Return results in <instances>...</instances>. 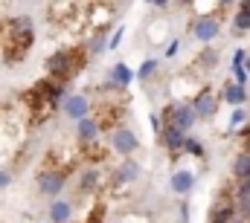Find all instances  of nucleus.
<instances>
[{
	"label": "nucleus",
	"mask_w": 250,
	"mask_h": 223,
	"mask_svg": "<svg viewBox=\"0 0 250 223\" xmlns=\"http://www.w3.org/2000/svg\"><path fill=\"white\" fill-rule=\"evenodd\" d=\"M131 81H134V70H131L128 64L120 61V64H114V67H111V87H123V90H125Z\"/></svg>",
	"instance_id": "16"
},
{
	"label": "nucleus",
	"mask_w": 250,
	"mask_h": 223,
	"mask_svg": "<svg viewBox=\"0 0 250 223\" xmlns=\"http://www.w3.org/2000/svg\"><path fill=\"white\" fill-rule=\"evenodd\" d=\"M140 174H143L140 163H134L131 157H125V163L114 171V180H117V183H137V180H140Z\"/></svg>",
	"instance_id": "14"
},
{
	"label": "nucleus",
	"mask_w": 250,
	"mask_h": 223,
	"mask_svg": "<svg viewBox=\"0 0 250 223\" xmlns=\"http://www.w3.org/2000/svg\"><path fill=\"white\" fill-rule=\"evenodd\" d=\"M105 50H108V29H96L87 44V56H102Z\"/></svg>",
	"instance_id": "18"
},
{
	"label": "nucleus",
	"mask_w": 250,
	"mask_h": 223,
	"mask_svg": "<svg viewBox=\"0 0 250 223\" xmlns=\"http://www.w3.org/2000/svg\"><path fill=\"white\" fill-rule=\"evenodd\" d=\"M108 145H111V151L114 154H120V157H134L137 154V148H140V136H137V130H131V128H114L111 130V136H108Z\"/></svg>",
	"instance_id": "4"
},
{
	"label": "nucleus",
	"mask_w": 250,
	"mask_h": 223,
	"mask_svg": "<svg viewBox=\"0 0 250 223\" xmlns=\"http://www.w3.org/2000/svg\"><path fill=\"white\" fill-rule=\"evenodd\" d=\"M169 186H172L175 194H187V191H192V186H195V174H192L189 168H178V171L172 174Z\"/></svg>",
	"instance_id": "13"
},
{
	"label": "nucleus",
	"mask_w": 250,
	"mask_h": 223,
	"mask_svg": "<svg viewBox=\"0 0 250 223\" xmlns=\"http://www.w3.org/2000/svg\"><path fill=\"white\" fill-rule=\"evenodd\" d=\"M198 64L207 67V70H212V67L218 64V50H212L209 44H204V50H201V56H198Z\"/></svg>",
	"instance_id": "22"
},
{
	"label": "nucleus",
	"mask_w": 250,
	"mask_h": 223,
	"mask_svg": "<svg viewBox=\"0 0 250 223\" xmlns=\"http://www.w3.org/2000/svg\"><path fill=\"white\" fill-rule=\"evenodd\" d=\"M160 70V61L157 58H146L143 64H140V70L134 73V78H140V81H148V78H154V73Z\"/></svg>",
	"instance_id": "20"
},
{
	"label": "nucleus",
	"mask_w": 250,
	"mask_h": 223,
	"mask_svg": "<svg viewBox=\"0 0 250 223\" xmlns=\"http://www.w3.org/2000/svg\"><path fill=\"white\" fill-rule=\"evenodd\" d=\"M181 151L189 154V157H198V160H201V157H204V142L187 133V139H184V148H181Z\"/></svg>",
	"instance_id": "23"
},
{
	"label": "nucleus",
	"mask_w": 250,
	"mask_h": 223,
	"mask_svg": "<svg viewBox=\"0 0 250 223\" xmlns=\"http://www.w3.org/2000/svg\"><path fill=\"white\" fill-rule=\"evenodd\" d=\"M178 53H181V41L175 38V41H172V44L166 47V53H163V56H166V58H175V56H178Z\"/></svg>",
	"instance_id": "27"
},
{
	"label": "nucleus",
	"mask_w": 250,
	"mask_h": 223,
	"mask_svg": "<svg viewBox=\"0 0 250 223\" xmlns=\"http://www.w3.org/2000/svg\"><path fill=\"white\" fill-rule=\"evenodd\" d=\"M64 186H67V174L59 171V168H44V171L38 174V191H41V194H47V197L62 194Z\"/></svg>",
	"instance_id": "6"
},
{
	"label": "nucleus",
	"mask_w": 250,
	"mask_h": 223,
	"mask_svg": "<svg viewBox=\"0 0 250 223\" xmlns=\"http://www.w3.org/2000/svg\"><path fill=\"white\" fill-rule=\"evenodd\" d=\"M82 64H84V56H79V50H59V53H53L47 58V73H50L53 81L67 84Z\"/></svg>",
	"instance_id": "2"
},
{
	"label": "nucleus",
	"mask_w": 250,
	"mask_h": 223,
	"mask_svg": "<svg viewBox=\"0 0 250 223\" xmlns=\"http://www.w3.org/2000/svg\"><path fill=\"white\" fill-rule=\"evenodd\" d=\"M218 105H221V99L215 93H209V90H198L195 99H192V111L198 116V122L201 119H212L218 113Z\"/></svg>",
	"instance_id": "7"
},
{
	"label": "nucleus",
	"mask_w": 250,
	"mask_h": 223,
	"mask_svg": "<svg viewBox=\"0 0 250 223\" xmlns=\"http://www.w3.org/2000/svg\"><path fill=\"white\" fill-rule=\"evenodd\" d=\"M218 32H221V20H218L215 15L201 12V15L192 20V38H198L201 44H212V41L218 38Z\"/></svg>",
	"instance_id": "5"
},
{
	"label": "nucleus",
	"mask_w": 250,
	"mask_h": 223,
	"mask_svg": "<svg viewBox=\"0 0 250 223\" xmlns=\"http://www.w3.org/2000/svg\"><path fill=\"white\" fill-rule=\"evenodd\" d=\"M157 139H160V145H163V148H166L169 154H178V151L184 148L187 130H181V128H175V125H166V122H163V128H160Z\"/></svg>",
	"instance_id": "9"
},
{
	"label": "nucleus",
	"mask_w": 250,
	"mask_h": 223,
	"mask_svg": "<svg viewBox=\"0 0 250 223\" xmlns=\"http://www.w3.org/2000/svg\"><path fill=\"white\" fill-rule=\"evenodd\" d=\"M233 32H236V35H248L250 32V15L242 9V6H239L236 15H233Z\"/></svg>",
	"instance_id": "21"
},
{
	"label": "nucleus",
	"mask_w": 250,
	"mask_h": 223,
	"mask_svg": "<svg viewBox=\"0 0 250 223\" xmlns=\"http://www.w3.org/2000/svg\"><path fill=\"white\" fill-rule=\"evenodd\" d=\"M62 111H64L67 119L79 122L82 116H90V99H87L84 93H73V96H67L62 102Z\"/></svg>",
	"instance_id": "8"
},
{
	"label": "nucleus",
	"mask_w": 250,
	"mask_h": 223,
	"mask_svg": "<svg viewBox=\"0 0 250 223\" xmlns=\"http://www.w3.org/2000/svg\"><path fill=\"white\" fill-rule=\"evenodd\" d=\"M224 105H230V108H242L245 102H248V87L245 84H236V81H224V87H221V96H218Z\"/></svg>",
	"instance_id": "10"
},
{
	"label": "nucleus",
	"mask_w": 250,
	"mask_h": 223,
	"mask_svg": "<svg viewBox=\"0 0 250 223\" xmlns=\"http://www.w3.org/2000/svg\"><path fill=\"white\" fill-rule=\"evenodd\" d=\"M99 183H102V171L99 168H84L82 177H79V191L82 194H90V191L99 188Z\"/></svg>",
	"instance_id": "15"
},
{
	"label": "nucleus",
	"mask_w": 250,
	"mask_h": 223,
	"mask_svg": "<svg viewBox=\"0 0 250 223\" xmlns=\"http://www.w3.org/2000/svg\"><path fill=\"white\" fill-rule=\"evenodd\" d=\"M99 130H102V125H99L93 116H82V119L76 122V136H79V142H84V145H93V142L99 139Z\"/></svg>",
	"instance_id": "11"
},
{
	"label": "nucleus",
	"mask_w": 250,
	"mask_h": 223,
	"mask_svg": "<svg viewBox=\"0 0 250 223\" xmlns=\"http://www.w3.org/2000/svg\"><path fill=\"white\" fill-rule=\"evenodd\" d=\"M160 119L166 122V125H175V128H181V130H192L195 128V122H198V116L192 111V102H184V99H178V102H169L163 113H160Z\"/></svg>",
	"instance_id": "3"
},
{
	"label": "nucleus",
	"mask_w": 250,
	"mask_h": 223,
	"mask_svg": "<svg viewBox=\"0 0 250 223\" xmlns=\"http://www.w3.org/2000/svg\"><path fill=\"white\" fill-rule=\"evenodd\" d=\"M9 183H12V174L0 168V188H9Z\"/></svg>",
	"instance_id": "28"
},
{
	"label": "nucleus",
	"mask_w": 250,
	"mask_h": 223,
	"mask_svg": "<svg viewBox=\"0 0 250 223\" xmlns=\"http://www.w3.org/2000/svg\"><path fill=\"white\" fill-rule=\"evenodd\" d=\"M172 0H148V6H169Z\"/></svg>",
	"instance_id": "31"
},
{
	"label": "nucleus",
	"mask_w": 250,
	"mask_h": 223,
	"mask_svg": "<svg viewBox=\"0 0 250 223\" xmlns=\"http://www.w3.org/2000/svg\"><path fill=\"white\" fill-rule=\"evenodd\" d=\"M236 215H239V212H236V203L224 197V200H218V203L209 209V223H230Z\"/></svg>",
	"instance_id": "12"
},
{
	"label": "nucleus",
	"mask_w": 250,
	"mask_h": 223,
	"mask_svg": "<svg viewBox=\"0 0 250 223\" xmlns=\"http://www.w3.org/2000/svg\"><path fill=\"white\" fill-rule=\"evenodd\" d=\"M215 3H218V6H224V9H227V6H236V3H239V0H215Z\"/></svg>",
	"instance_id": "32"
},
{
	"label": "nucleus",
	"mask_w": 250,
	"mask_h": 223,
	"mask_svg": "<svg viewBox=\"0 0 250 223\" xmlns=\"http://www.w3.org/2000/svg\"><path fill=\"white\" fill-rule=\"evenodd\" d=\"M245 122H248V113H245V108H236V111L230 113L227 128H230V130H236V128H245Z\"/></svg>",
	"instance_id": "24"
},
{
	"label": "nucleus",
	"mask_w": 250,
	"mask_h": 223,
	"mask_svg": "<svg viewBox=\"0 0 250 223\" xmlns=\"http://www.w3.org/2000/svg\"><path fill=\"white\" fill-rule=\"evenodd\" d=\"M123 38H125V26H117V32L108 35V50H117L123 44Z\"/></svg>",
	"instance_id": "26"
},
{
	"label": "nucleus",
	"mask_w": 250,
	"mask_h": 223,
	"mask_svg": "<svg viewBox=\"0 0 250 223\" xmlns=\"http://www.w3.org/2000/svg\"><path fill=\"white\" fill-rule=\"evenodd\" d=\"M245 3H250V0H239V6H245Z\"/></svg>",
	"instance_id": "37"
},
{
	"label": "nucleus",
	"mask_w": 250,
	"mask_h": 223,
	"mask_svg": "<svg viewBox=\"0 0 250 223\" xmlns=\"http://www.w3.org/2000/svg\"><path fill=\"white\" fill-rule=\"evenodd\" d=\"M67 223H73V221H67Z\"/></svg>",
	"instance_id": "38"
},
{
	"label": "nucleus",
	"mask_w": 250,
	"mask_h": 223,
	"mask_svg": "<svg viewBox=\"0 0 250 223\" xmlns=\"http://www.w3.org/2000/svg\"><path fill=\"white\" fill-rule=\"evenodd\" d=\"M233 81H236V84H245V87H248L250 73L245 70V64H233Z\"/></svg>",
	"instance_id": "25"
},
{
	"label": "nucleus",
	"mask_w": 250,
	"mask_h": 223,
	"mask_svg": "<svg viewBox=\"0 0 250 223\" xmlns=\"http://www.w3.org/2000/svg\"><path fill=\"white\" fill-rule=\"evenodd\" d=\"M245 70L250 73V50H248V56H245Z\"/></svg>",
	"instance_id": "34"
},
{
	"label": "nucleus",
	"mask_w": 250,
	"mask_h": 223,
	"mask_svg": "<svg viewBox=\"0 0 250 223\" xmlns=\"http://www.w3.org/2000/svg\"><path fill=\"white\" fill-rule=\"evenodd\" d=\"M6 32H9V44H6V61H21L26 56V50L32 47L35 41V29H32V20L26 15L21 18H12L6 23Z\"/></svg>",
	"instance_id": "1"
},
{
	"label": "nucleus",
	"mask_w": 250,
	"mask_h": 223,
	"mask_svg": "<svg viewBox=\"0 0 250 223\" xmlns=\"http://www.w3.org/2000/svg\"><path fill=\"white\" fill-rule=\"evenodd\" d=\"M50 221L53 223L73 221V203H67V200H56V203L50 206Z\"/></svg>",
	"instance_id": "17"
},
{
	"label": "nucleus",
	"mask_w": 250,
	"mask_h": 223,
	"mask_svg": "<svg viewBox=\"0 0 250 223\" xmlns=\"http://www.w3.org/2000/svg\"><path fill=\"white\" fill-rule=\"evenodd\" d=\"M245 145L250 148V125H245Z\"/></svg>",
	"instance_id": "33"
},
{
	"label": "nucleus",
	"mask_w": 250,
	"mask_h": 223,
	"mask_svg": "<svg viewBox=\"0 0 250 223\" xmlns=\"http://www.w3.org/2000/svg\"><path fill=\"white\" fill-rule=\"evenodd\" d=\"M233 177H236V180L250 177V148H245V151L236 157V163H233Z\"/></svg>",
	"instance_id": "19"
},
{
	"label": "nucleus",
	"mask_w": 250,
	"mask_h": 223,
	"mask_svg": "<svg viewBox=\"0 0 250 223\" xmlns=\"http://www.w3.org/2000/svg\"><path fill=\"white\" fill-rule=\"evenodd\" d=\"M245 221H248V223H250V206H248V215H245Z\"/></svg>",
	"instance_id": "36"
},
{
	"label": "nucleus",
	"mask_w": 250,
	"mask_h": 223,
	"mask_svg": "<svg viewBox=\"0 0 250 223\" xmlns=\"http://www.w3.org/2000/svg\"><path fill=\"white\" fill-rule=\"evenodd\" d=\"M245 56H248V50H236V56H233V64H245Z\"/></svg>",
	"instance_id": "30"
},
{
	"label": "nucleus",
	"mask_w": 250,
	"mask_h": 223,
	"mask_svg": "<svg viewBox=\"0 0 250 223\" xmlns=\"http://www.w3.org/2000/svg\"><path fill=\"white\" fill-rule=\"evenodd\" d=\"M242 9H245V12H248V15H250V3H245V6H242Z\"/></svg>",
	"instance_id": "35"
},
{
	"label": "nucleus",
	"mask_w": 250,
	"mask_h": 223,
	"mask_svg": "<svg viewBox=\"0 0 250 223\" xmlns=\"http://www.w3.org/2000/svg\"><path fill=\"white\" fill-rule=\"evenodd\" d=\"M236 191H242V194H250V177L239 180V188H236Z\"/></svg>",
	"instance_id": "29"
}]
</instances>
